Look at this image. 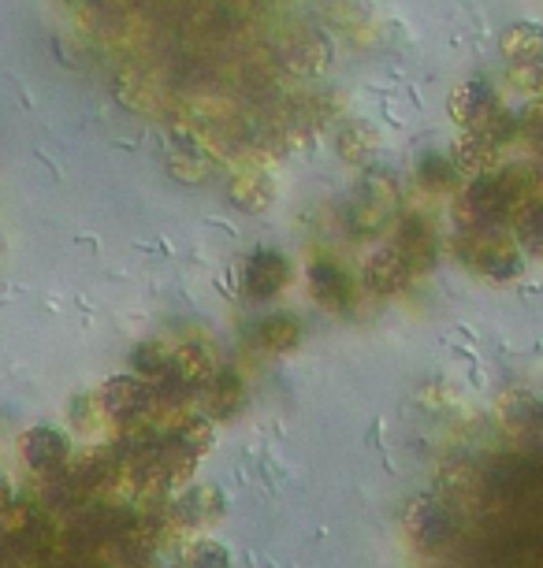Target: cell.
<instances>
[{
    "label": "cell",
    "instance_id": "6da1fadb",
    "mask_svg": "<svg viewBox=\"0 0 543 568\" xmlns=\"http://www.w3.org/2000/svg\"><path fill=\"white\" fill-rule=\"evenodd\" d=\"M521 190H525V182H521L517 171H484V175H473V182L462 190V197L454 205V216L462 223V231L473 234V231L503 227L525 205Z\"/></svg>",
    "mask_w": 543,
    "mask_h": 568
},
{
    "label": "cell",
    "instance_id": "d6986e66",
    "mask_svg": "<svg viewBox=\"0 0 543 568\" xmlns=\"http://www.w3.org/2000/svg\"><path fill=\"white\" fill-rule=\"evenodd\" d=\"M258 335H261V346H269V349H291V346H298V324H294L291 316H269L258 327Z\"/></svg>",
    "mask_w": 543,
    "mask_h": 568
},
{
    "label": "cell",
    "instance_id": "8fae6325",
    "mask_svg": "<svg viewBox=\"0 0 543 568\" xmlns=\"http://www.w3.org/2000/svg\"><path fill=\"white\" fill-rule=\"evenodd\" d=\"M410 275H413V267H410V261L399 250H380L369 261V267H365V278H369V286L376 294H395V291H402V286L410 283Z\"/></svg>",
    "mask_w": 543,
    "mask_h": 568
},
{
    "label": "cell",
    "instance_id": "3957f363",
    "mask_svg": "<svg viewBox=\"0 0 543 568\" xmlns=\"http://www.w3.org/2000/svg\"><path fill=\"white\" fill-rule=\"evenodd\" d=\"M484 490L495 498L521 501L529 495L543 490V468L532 465L529 457H495L484 471Z\"/></svg>",
    "mask_w": 543,
    "mask_h": 568
},
{
    "label": "cell",
    "instance_id": "44dd1931",
    "mask_svg": "<svg viewBox=\"0 0 543 568\" xmlns=\"http://www.w3.org/2000/svg\"><path fill=\"white\" fill-rule=\"evenodd\" d=\"M168 364H172V349L161 346V342H149L134 353V368L145 375H168Z\"/></svg>",
    "mask_w": 543,
    "mask_h": 568
},
{
    "label": "cell",
    "instance_id": "52a82bcc",
    "mask_svg": "<svg viewBox=\"0 0 543 568\" xmlns=\"http://www.w3.org/2000/svg\"><path fill=\"white\" fill-rule=\"evenodd\" d=\"M23 457L41 476H52V471H60L63 460H68V438L60 432H52V427H34V432L23 438Z\"/></svg>",
    "mask_w": 543,
    "mask_h": 568
},
{
    "label": "cell",
    "instance_id": "2e32d148",
    "mask_svg": "<svg viewBox=\"0 0 543 568\" xmlns=\"http://www.w3.org/2000/svg\"><path fill=\"white\" fill-rule=\"evenodd\" d=\"M242 405V383H239V375H231V372H220L217 375V383H212V390H209V413L217 416V420H223V416H231Z\"/></svg>",
    "mask_w": 543,
    "mask_h": 568
},
{
    "label": "cell",
    "instance_id": "9a60e30c",
    "mask_svg": "<svg viewBox=\"0 0 543 568\" xmlns=\"http://www.w3.org/2000/svg\"><path fill=\"white\" fill-rule=\"evenodd\" d=\"M514 239L521 250L543 256V197H532L517 209L514 216Z\"/></svg>",
    "mask_w": 543,
    "mask_h": 568
},
{
    "label": "cell",
    "instance_id": "277c9868",
    "mask_svg": "<svg viewBox=\"0 0 543 568\" xmlns=\"http://www.w3.org/2000/svg\"><path fill=\"white\" fill-rule=\"evenodd\" d=\"M406 531L421 550H440L454 539V517L443 501L435 498H413L406 509Z\"/></svg>",
    "mask_w": 543,
    "mask_h": 568
},
{
    "label": "cell",
    "instance_id": "ba28073f",
    "mask_svg": "<svg viewBox=\"0 0 543 568\" xmlns=\"http://www.w3.org/2000/svg\"><path fill=\"white\" fill-rule=\"evenodd\" d=\"M220 513H223V498L217 487H190L175 498L172 520L179 528H198V524L220 520Z\"/></svg>",
    "mask_w": 543,
    "mask_h": 568
},
{
    "label": "cell",
    "instance_id": "d4e9b609",
    "mask_svg": "<svg viewBox=\"0 0 543 568\" xmlns=\"http://www.w3.org/2000/svg\"><path fill=\"white\" fill-rule=\"evenodd\" d=\"M0 554H4V546H0Z\"/></svg>",
    "mask_w": 543,
    "mask_h": 568
},
{
    "label": "cell",
    "instance_id": "ac0fdd59",
    "mask_svg": "<svg viewBox=\"0 0 543 568\" xmlns=\"http://www.w3.org/2000/svg\"><path fill=\"white\" fill-rule=\"evenodd\" d=\"M418 182L424 190H432V194H440V190H451L457 182V164L446 156H424L421 168H418Z\"/></svg>",
    "mask_w": 543,
    "mask_h": 568
},
{
    "label": "cell",
    "instance_id": "cb8c5ba5",
    "mask_svg": "<svg viewBox=\"0 0 543 568\" xmlns=\"http://www.w3.org/2000/svg\"><path fill=\"white\" fill-rule=\"evenodd\" d=\"M8 501H12V490H8V484H4V476H0V513L8 509Z\"/></svg>",
    "mask_w": 543,
    "mask_h": 568
},
{
    "label": "cell",
    "instance_id": "ffe728a7",
    "mask_svg": "<svg viewBox=\"0 0 543 568\" xmlns=\"http://www.w3.org/2000/svg\"><path fill=\"white\" fill-rule=\"evenodd\" d=\"M187 565L190 568H231V557L217 539H198L194 546H190Z\"/></svg>",
    "mask_w": 543,
    "mask_h": 568
},
{
    "label": "cell",
    "instance_id": "9c48e42d",
    "mask_svg": "<svg viewBox=\"0 0 543 568\" xmlns=\"http://www.w3.org/2000/svg\"><path fill=\"white\" fill-rule=\"evenodd\" d=\"M395 250L406 256L413 272H424V267H432V261H435V234L429 227V220H424V216H406V220H402Z\"/></svg>",
    "mask_w": 543,
    "mask_h": 568
},
{
    "label": "cell",
    "instance_id": "7402d4cb",
    "mask_svg": "<svg viewBox=\"0 0 543 568\" xmlns=\"http://www.w3.org/2000/svg\"><path fill=\"white\" fill-rule=\"evenodd\" d=\"M521 134L529 138L536 153H543V93H536V98L529 101V109L521 112Z\"/></svg>",
    "mask_w": 543,
    "mask_h": 568
},
{
    "label": "cell",
    "instance_id": "7a4b0ae2",
    "mask_svg": "<svg viewBox=\"0 0 543 568\" xmlns=\"http://www.w3.org/2000/svg\"><path fill=\"white\" fill-rule=\"evenodd\" d=\"M465 261H470L473 272H481L484 278H495V283H510V278H517L521 267H525L517 239H510L503 227L465 234Z\"/></svg>",
    "mask_w": 543,
    "mask_h": 568
},
{
    "label": "cell",
    "instance_id": "5b68a950",
    "mask_svg": "<svg viewBox=\"0 0 543 568\" xmlns=\"http://www.w3.org/2000/svg\"><path fill=\"white\" fill-rule=\"evenodd\" d=\"M499 112L503 109H499L495 90L484 79L462 82L451 93V120L462 126V131H476V126H484L487 120H495Z\"/></svg>",
    "mask_w": 543,
    "mask_h": 568
},
{
    "label": "cell",
    "instance_id": "4fadbf2b",
    "mask_svg": "<svg viewBox=\"0 0 543 568\" xmlns=\"http://www.w3.org/2000/svg\"><path fill=\"white\" fill-rule=\"evenodd\" d=\"M499 49H503L506 63L514 68V63H525V60H536L543 57V27L540 23H514L506 27L503 41H499Z\"/></svg>",
    "mask_w": 543,
    "mask_h": 568
},
{
    "label": "cell",
    "instance_id": "5bb4252c",
    "mask_svg": "<svg viewBox=\"0 0 543 568\" xmlns=\"http://www.w3.org/2000/svg\"><path fill=\"white\" fill-rule=\"evenodd\" d=\"M313 294H316V302L343 313L350 305V297H354V286H350V278L339 272L335 264H313Z\"/></svg>",
    "mask_w": 543,
    "mask_h": 568
},
{
    "label": "cell",
    "instance_id": "30bf717a",
    "mask_svg": "<svg viewBox=\"0 0 543 568\" xmlns=\"http://www.w3.org/2000/svg\"><path fill=\"white\" fill-rule=\"evenodd\" d=\"M286 283V261L275 250H261L250 256L247 264V294L264 302V297H272L280 286Z\"/></svg>",
    "mask_w": 543,
    "mask_h": 568
},
{
    "label": "cell",
    "instance_id": "603a6c76",
    "mask_svg": "<svg viewBox=\"0 0 543 568\" xmlns=\"http://www.w3.org/2000/svg\"><path fill=\"white\" fill-rule=\"evenodd\" d=\"M510 74H514V82L525 93H532V98H536V93H543V57L525 60V63H514V71H510Z\"/></svg>",
    "mask_w": 543,
    "mask_h": 568
},
{
    "label": "cell",
    "instance_id": "e0dca14e",
    "mask_svg": "<svg viewBox=\"0 0 543 568\" xmlns=\"http://www.w3.org/2000/svg\"><path fill=\"white\" fill-rule=\"evenodd\" d=\"M506 420L514 424V432H543V402L532 394H514L506 402Z\"/></svg>",
    "mask_w": 543,
    "mask_h": 568
},
{
    "label": "cell",
    "instance_id": "8992f818",
    "mask_svg": "<svg viewBox=\"0 0 543 568\" xmlns=\"http://www.w3.org/2000/svg\"><path fill=\"white\" fill-rule=\"evenodd\" d=\"M101 409L109 420L115 424H131L138 420L149 405H153V390L145 387V383H138L131 379V375H120V379H109L104 383V390H101Z\"/></svg>",
    "mask_w": 543,
    "mask_h": 568
},
{
    "label": "cell",
    "instance_id": "7c38bea8",
    "mask_svg": "<svg viewBox=\"0 0 543 568\" xmlns=\"http://www.w3.org/2000/svg\"><path fill=\"white\" fill-rule=\"evenodd\" d=\"M168 375L179 379L183 387H198L212 375V353L201 346V342H187V346L172 349V364H168Z\"/></svg>",
    "mask_w": 543,
    "mask_h": 568
}]
</instances>
